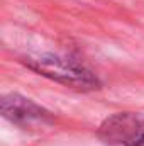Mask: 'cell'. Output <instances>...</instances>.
<instances>
[{
    "instance_id": "6da1fadb",
    "label": "cell",
    "mask_w": 144,
    "mask_h": 146,
    "mask_svg": "<svg viewBox=\"0 0 144 146\" xmlns=\"http://www.w3.org/2000/svg\"><path fill=\"white\" fill-rule=\"evenodd\" d=\"M26 66L32 72L39 73L46 78H51L58 83L78 90H93L100 87L98 78L85 68L83 65L76 63L70 58H59L53 54H42L36 58H26Z\"/></svg>"
},
{
    "instance_id": "7a4b0ae2",
    "label": "cell",
    "mask_w": 144,
    "mask_h": 146,
    "mask_svg": "<svg viewBox=\"0 0 144 146\" xmlns=\"http://www.w3.org/2000/svg\"><path fill=\"white\" fill-rule=\"evenodd\" d=\"M105 143L124 146H144V114L122 112L108 117L100 127Z\"/></svg>"
},
{
    "instance_id": "3957f363",
    "label": "cell",
    "mask_w": 144,
    "mask_h": 146,
    "mask_svg": "<svg viewBox=\"0 0 144 146\" xmlns=\"http://www.w3.org/2000/svg\"><path fill=\"white\" fill-rule=\"evenodd\" d=\"M2 114L9 121L20 124V126H27V124L39 122V121H48V117H49V112H46L41 106H37L32 100L20 97L17 94H10V95L3 97Z\"/></svg>"
}]
</instances>
